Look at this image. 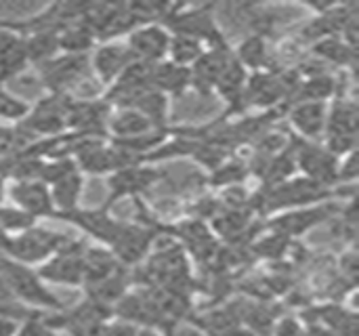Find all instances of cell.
<instances>
[{
    "label": "cell",
    "mask_w": 359,
    "mask_h": 336,
    "mask_svg": "<svg viewBox=\"0 0 359 336\" xmlns=\"http://www.w3.org/2000/svg\"><path fill=\"white\" fill-rule=\"evenodd\" d=\"M0 278L4 280L15 301H25L27 305H34V307L63 311L61 301L42 284L38 274L32 271L27 265H21L8 257H0Z\"/></svg>",
    "instance_id": "6da1fadb"
},
{
    "label": "cell",
    "mask_w": 359,
    "mask_h": 336,
    "mask_svg": "<svg viewBox=\"0 0 359 336\" xmlns=\"http://www.w3.org/2000/svg\"><path fill=\"white\" fill-rule=\"evenodd\" d=\"M67 236L55 234L48 229L32 227L23 234L11 236V244L4 257L21 263V265H34L50 259L63 244H67Z\"/></svg>",
    "instance_id": "7a4b0ae2"
},
{
    "label": "cell",
    "mask_w": 359,
    "mask_h": 336,
    "mask_svg": "<svg viewBox=\"0 0 359 336\" xmlns=\"http://www.w3.org/2000/svg\"><path fill=\"white\" fill-rule=\"evenodd\" d=\"M84 250L86 244L82 240H67L46 263L36 271L42 282L65 284V286H82L84 284Z\"/></svg>",
    "instance_id": "3957f363"
},
{
    "label": "cell",
    "mask_w": 359,
    "mask_h": 336,
    "mask_svg": "<svg viewBox=\"0 0 359 336\" xmlns=\"http://www.w3.org/2000/svg\"><path fill=\"white\" fill-rule=\"evenodd\" d=\"M72 103L74 101L65 93H50V97L42 99L36 107H29L21 124L25 130L36 135L59 137L67 128V114Z\"/></svg>",
    "instance_id": "277c9868"
},
{
    "label": "cell",
    "mask_w": 359,
    "mask_h": 336,
    "mask_svg": "<svg viewBox=\"0 0 359 336\" xmlns=\"http://www.w3.org/2000/svg\"><path fill=\"white\" fill-rule=\"evenodd\" d=\"M170 44V32L160 23H143L137 25L126 42V48L135 61L143 63H160L168 55Z\"/></svg>",
    "instance_id": "5b68a950"
},
{
    "label": "cell",
    "mask_w": 359,
    "mask_h": 336,
    "mask_svg": "<svg viewBox=\"0 0 359 336\" xmlns=\"http://www.w3.org/2000/svg\"><path fill=\"white\" fill-rule=\"evenodd\" d=\"M86 55H61L42 65H38V74L42 82L50 88V93H65L69 86L78 84L88 72Z\"/></svg>",
    "instance_id": "8992f818"
},
{
    "label": "cell",
    "mask_w": 359,
    "mask_h": 336,
    "mask_svg": "<svg viewBox=\"0 0 359 336\" xmlns=\"http://www.w3.org/2000/svg\"><path fill=\"white\" fill-rule=\"evenodd\" d=\"M328 198V187L311 181V179H299L292 183H278L273 189L265 196V208L267 210H280L286 206H301L307 202H320Z\"/></svg>",
    "instance_id": "52a82bcc"
},
{
    "label": "cell",
    "mask_w": 359,
    "mask_h": 336,
    "mask_svg": "<svg viewBox=\"0 0 359 336\" xmlns=\"http://www.w3.org/2000/svg\"><path fill=\"white\" fill-rule=\"evenodd\" d=\"M158 173L151 170V168H141L139 164L137 166H126V168H120L116 173H111L109 177V183H107V200H105V210L116 204L120 198H128V196H137L145 189H149L156 181H158Z\"/></svg>",
    "instance_id": "ba28073f"
},
{
    "label": "cell",
    "mask_w": 359,
    "mask_h": 336,
    "mask_svg": "<svg viewBox=\"0 0 359 336\" xmlns=\"http://www.w3.org/2000/svg\"><path fill=\"white\" fill-rule=\"evenodd\" d=\"M8 196L17 204V208L25 210L34 219L42 217H57L50 189L46 183L34 179V181H15V185L8 189Z\"/></svg>",
    "instance_id": "9c48e42d"
},
{
    "label": "cell",
    "mask_w": 359,
    "mask_h": 336,
    "mask_svg": "<svg viewBox=\"0 0 359 336\" xmlns=\"http://www.w3.org/2000/svg\"><path fill=\"white\" fill-rule=\"evenodd\" d=\"M294 162L303 168L307 179H311L324 187L339 181V164H341L339 158L320 145H303L297 152Z\"/></svg>",
    "instance_id": "30bf717a"
},
{
    "label": "cell",
    "mask_w": 359,
    "mask_h": 336,
    "mask_svg": "<svg viewBox=\"0 0 359 336\" xmlns=\"http://www.w3.org/2000/svg\"><path fill=\"white\" fill-rule=\"evenodd\" d=\"M231 59H233V53L227 48V42L219 46H210V51H204L202 57L189 67L191 84L200 88L202 93H208L210 88L217 86L221 74L225 72Z\"/></svg>",
    "instance_id": "8fae6325"
},
{
    "label": "cell",
    "mask_w": 359,
    "mask_h": 336,
    "mask_svg": "<svg viewBox=\"0 0 359 336\" xmlns=\"http://www.w3.org/2000/svg\"><path fill=\"white\" fill-rule=\"evenodd\" d=\"M107 101H74L67 114V128L76 135L101 137L107 128Z\"/></svg>",
    "instance_id": "7c38bea8"
},
{
    "label": "cell",
    "mask_w": 359,
    "mask_h": 336,
    "mask_svg": "<svg viewBox=\"0 0 359 336\" xmlns=\"http://www.w3.org/2000/svg\"><path fill=\"white\" fill-rule=\"evenodd\" d=\"M154 244V231L141 227V225H122L118 238L109 246L114 257L122 265H135L139 263L151 248Z\"/></svg>",
    "instance_id": "4fadbf2b"
},
{
    "label": "cell",
    "mask_w": 359,
    "mask_h": 336,
    "mask_svg": "<svg viewBox=\"0 0 359 336\" xmlns=\"http://www.w3.org/2000/svg\"><path fill=\"white\" fill-rule=\"evenodd\" d=\"M25 65L27 53L23 34L0 21V84L21 74Z\"/></svg>",
    "instance_id": "5bb4252c"
},
{
    "label": "cell",
    "mask_w": 359,
    "mask_h": 336,
    "mask_svg": "<svg viewBox=\"0 0 359 336\" xmlns=\"http://www.w3.org/2000/svg\"><path fill=\"white\" fill-rule=\"evenodd\" d=\"M59 219L72 221V223L78 225L84 234L93 236L95 240H99V242H103V244H107V246L114 244V240L118 238V234H120V229H122V225H124V223L111 219V217L107 215L105 208H99V210H93V213H90V210H74V213L63 215V217H59Z\"/></svg>",
    "instance_id": "9a60e30c"
},
{
    "label": "cell",
    "mask_w": 359,
    "mask_h": 336,
    "mask_svg": "<svg viewBox=\"0 0 359 336\" xmlns=\"http://www.w3.org/2000/svg\"><path fill=\"white\" fill-rule=\"evenodd\" d=\"M326 122H328V107L326 103L318 101H299L290 109V124L303 133L307 139H318L326 135Z\"/></svg>",
    "instance_id": "2e32d148"
},
{
    "label": "cell",
    "mask_w": 359,
    "mask_h": 336,
    "mask_svg": "<svg viewBox=\"0 0 359 336\" xmlns=\"http://www.w3.org/2000/svg\"><path fill=\"white\" fill-rule=\"evenodd\" d=\"M135 61L126 48V44H118V42H107L101 48H97V53L93 55V69L97 72V76L103 82H116L118 76L128 67V63Z\"/></svg>",
    "instance_id": "e0dca14e"
},
{
    "label": "cell",
    "mask_w": 359,
    "mask_h": 336,
    "mask_svg": "<svg viewBox=\"0 0 359 336\" xmlns=\"http://www.w3.org/2000/svg\"><path fill=\"white\" fill-rule=\"evenodd\" d=\"M334 208L332 206H318V208H309V210H294L290 215H282L276 221H271V229L280 236L292 238L299 236L311 227H316L318 223H322Z\"/></svg>",
    "instance_id": "ac0fdd59"
},
{
    "label": "cell",
    "mask_w": 359,
    "mask_h": 336,
    "mask_svg": "<svg viewBox=\"0 0 359 336\" xmlns=\"http://www.w3.org/2000/svg\"><path fill=\"white\" fill-rule=\"evenodd\" d=\"M107 128L114 133L116 141H128V139H137V137H143V135L158 130L141 112H137L133 107H122L107 122Z\"/></svg>",
    "instance_id": "d6986e66"
},
{
    "label": "cell",
    "mask_w": 359,
    "mask_h": 336,
    "mask_svg": "<svg viewBox=\"0 0 359 336\" xmlns=\"http://www.w3.org/2000/svg\"><path fill=\"white\" fill-rule=\"evenodd\" d=\"M82 263H84V284L82 286L97 284V282L124 269V265L114 257V253L105 250V248H86Z\"/></svg>",
    "instance_id": "ffe728a7"
},
{
    "label": "cell",
    "mask_w": 359,
    "mask_h": 336,
    "mask_svg": "<svg viewBox=\"0 0 359 336\" xmlns=\"http://www.w3.org/2000/svg\"><path fill=\"white\" fill-rule=\"evenodd\" d=\"M151 86H154L156 90H160L162 95H166V93L181 95L187 86H191L189 67L175 65V63H170V61H160V63L154 65Z\"/></svg>",
    "instance_id": "44dd1931"
},
{
    "label": "cell",
    "mask_w": 359,
    "mask_h": 336,
    "mask_svg": "<svg viewBox=\"0 0 359 336\" xmlns=\"http://www.w3.org/2000/svg\"><path fill=\"white\" fill-rule=\"evenodd\" d=\"M50 189V198L57 210V217L69 215L74 210H78V200L82 194V175L80 170L55 181L53 185H48Z\"/></svg>",
    "instance_id": "7402d4cb"
},
{
    "label": "cell",
    "mask_w": 359,
    "mask_h": 336,
    "mask_svg": "<svg viewBox=\"0 0 359 336\" xmlns=\"http://www.w3.org/2000/svg\"><path fill=\"white\" fill-rule=\"evenodd\" d=\"M359 109L355 101L343 99L337 101L334 107L328 112L326 135H343V137H358Z\"/></svg>",
    "instance_id": "603a6c76"
},
{
    "label": "cell",
    "mask_w": 359,
    "mask_h": 336,
    "mask_svg": "<svg viewBox=\"0 0 359 336\" xmlns=\"http://www.w3.org/2000/svg\"><path fill=\"white\" fill-rule=\"evenodd\" d=\"M23 40H25L27 63L42 65L55 59L59 53L57 32H29V34H23Z\"/></svg>",
    "instance_id": "cb8c5ba5"
},
{
    "label": "cell",
    "mask_w": 359,
    "mask_h": 336,
    "mask_svg": "<svg viewBox=\"0 0 359 336\" xmlns=\"http://www.w3.org/2000/svg\"><path fill=\"white\" fill-rule=\"evenodd\" d=\"M246 82H248V76H246V67L233 57L229 61V65L225 67V72L221 74L219 82H217V90L229 101V103H238L242 101L244 93H246Z\"/></svg>",
    "instance_id": "d4e9b609"
},
{
    "label": "cell",
    "mask_w": 359,
    "mask_h": 336,
    "mask_svg": "<svg viewBox=\"0 0 359 336\" xmlns=\"http://www.w3.org/2000/svg\"><path fill=\"white\" fill-rule=\"evenodd\" d=\"M284 95V84L269 74H257L246 82V93L244 97H248L252 103L257 105H269V103H278V99Z\"/></svg>",
    "instance_id": "484cf974"
},
{
    "label": "cell",
    "mask_w": 359,
    "mask_h": 336,
    "mask_svg": "<svg viewBox=\"0 0 359 336\" xmlns=\"http://www.w3.org/2000/svg\"><path fill=\"white\" fill-rule=\"evenodd\" d=\"M57 38H59V51H63L65 55H86V51L95 42L93 32L80 19L57 32Z\"/></svg>",
    "instance_id": "4316f807"
},
{
    "label": "cell",
    "mask_w": 359,
    "mask_h": 336,
    "mask_svg": "<svg viewBox=\"0 0 359 336\" xmlns=\"http://www.w3.org/2000/svg\"><path fill=\"white\" fill-rule=\"evenodd\" d=\"M126 284H128V280H126V274L122 269V271H118V274H114V276H109L97 284H88L86 295L93 301L111 307L114 303H118L126 295Z\"/></svg>",
    "instance_id": "83f0119b"
},
{
    "label": "cell",
    "mask_w": 359,
    "mask_h": 336,
    "mask_svg": "<svg viewBox=\"0 0 359 336\" xmlns=\"http://www.w3.org/2000/svg\"><path fill=\"white\" fill-rule=\"evenodd\" d=\"M202 53H204V48H202L200 40H196L191 36H185V34L170 36V44H168L170 63L183 65V67H191L202 57Z\"/></svg>",
    "instance_id": "f1b7e54d"
},
{
    "label": "cell",
    "mask_w": 359,
    "mask_h": 336,
    "mask_svg": "<svg viewBox=\"0 0 359 336\" xmlns=\"http://www.w3.org/2000/svg\"><path fill=\"white\" fill-rule=\"evenodd\" d=\"M244 67H263L267 61V46L265 40L261 36H250L248 40H244L238 48V53L233 55Z\"/></svg>",
    "instance_id": "f546056e"
},
{
    "label": "cell",
    "mask_w": 359,
    "mask_h": 336,
    "mask_svg": "<svg viewBox=\"0 0 359 336\" xmlns=\"http://www.w3.org/2000/svg\"><path fill=\"white\" fill-rule=\"evenodd\" d=\"M0 227L8 236L11 234L17 236V234H23V231L36 227V219L17 206H0Z\"/></svg>",
    "instance_id": "4dcf8cb0"
},
{
    "label": "cell",
    "mask_w": 359,
    "mask_h": 336,
    "mask_svg": "<svg viewBox=\"0 0 359 336\" xmlns=\"http://www.w3.org/2000/svg\"><path fill=\"white\" fill-rule=\"evenodd\" d=\"M316 53L322 57H328L337 63H349L355 55V48L349 46L345 40H337V38H322L316 46Z\"/></svg>",
    "instance_id": "1f68e13d"
},
{
    "label": "cell",
    "mask_w": 359,
    "mask_h": 336,
    "mask_svg": "<svg viewBox=\"0 0 359 336\" xmlns=\"http://www.w3.org/2000/svg\"><path fill=\"white\" fill-rule=\"evenodd\" d=\"M334 93V80L328 76H318L311 78L309 82L303 84L301 88V101H318L324 103L326 97H330Z\"/></svg>",
    "instance_id": "d6a6232c"
},
{
    "label": "cell",
    "mask_w": 359,
    "mask_h": 336,
    "mask_svg": "<svg viewBox=\"0 0 359 336\" xmlns=\"http://www.w3.org/2000/svg\"><path fill=\"white\" fill-rule=\"evenodd\" d=\"M246 225H248V221H246V217L242 215V210H229L227 215H223V217H219L217 221H215V227H217V231L225 238H233V236H240L244 229H246Z\"/></svg>",
    "instance_id": "836d02e7"
},
{
    "label": "cell",
    "mask_w": 359,
    "mask_h": 336,
    "mask_svg": "<svg viewBox=\"0 0 359 336\" xmlns=\"http://www.w3.org/2000/svg\"><path fill=\"white\" fill-rule=\"evenodd\" d=\"M29 112V105L17 97H13L11 93H6L0 86V118L4 120H23Z\"/></svg>",
    "instance_id": "e575fe53"
},
{
    "label": "cell",
    "mask_w": 359,
    "mask_h": 336,
    "mask_svg": "<svg viewBox=\"0 0 359 336\" xmlns=\"http://www.w3.org/2000/svg\"><path fill=\"white\" fill-rule=\"evenodd\" d=\"M15 336H57L50 326H46V322L42 320V316H29L27 320H23V324H19Z\"/></svg>",
    "instance_id": "d590c367"
},
{
    "label": "cell",
    "mask_w": 359,
    "mask_h": 336,
    "mask_svg": "<svg viewBox=\"0 0 359 336\" xmlns=\"http://www.w3.org/2000/svg\"><path fill=\"white\" fill-rule=\"evenodd\" d=\"M288 246V238L286 236H280V234H273L271 238L263 240L259 246H257V253H261L263 257H269V259H276L280 257Z\"/></svg>",
    "instance_id": "8d00e7d4"
},
{
    "label": "cell",
    "mask_w": 359,
    "mask_h": 336,
    "mask_svg": "<svg viewBox=\"0 0 359 336\" xmlns=\"http://www.w3.org/2000/svg\"><path fill=\"white\" fill-rule=\"evenodd\" d=\"M0 314L2 316H8V318H19V316H25V311L19 307V303L15 301V297L11 295V290L6 288L4 280L0 278Z\"/></svg>",
    "instance_id": "74e56055"
},
{
    "label": "cell",
    "mask_w": 359,
    "mask_h": 336,
    "mask_svg": "<svg viewBox=\"0 0 359 336\" xmlns=\"http://www.w3.org/2000/svg\"><path fill=\"white\" fill-rule=\"evenodd\" d=\"M137 332H139V326L120 320V322H107L101 336H137Z\"/></svg>",
    "instance_id": "f35d334b"
},
{
    "label": "cell",
    "mask_w": 359,
    "mask_h": 336,
    "mask_svg": "<svg viewBox=\"0 0 359 336\" xmlns=\"http://www.w3.org/2000/svg\"><path fill=\"white\" fill-rule=\"evenodd\" d=\"M276 336H305V330L299 326L297 320H290V318H288V320H284V322L278 324Z\"/></svg>",
    "instance_id": "ab89813d"
},
{
    "label": "cell",
    "mask_w": 359,
    "mask_h": 336,
    "mask_svg": "<svg viewBox=\"0 0 359 336\" xmlns=\"http://www.w3.org/2000/svg\"><path fill=\"white\" fill-rule=\"evenodd\" d=\"M17 328H19V322L15 318L0 314V336H15Z\"/></svg>",
    "instance_id": "60d3db41"
},
{
    "label": "cell",
    "mask_w": 359,
    "mask_h": 336,
    "mask_svg": "<svg viewBox=\"0 0 359 336\" xmlns=\"http://www.w3.org/2000/svg\"><path fill=\"white\" fill-rule=\"evenodd\" d=\"M170 332H172V336H206L198 328H177V330H170Z\"/></svg>",
    "instance_id": "b9f144b4"
},
{
    "label": "cell",
    "mask_w": 359,
    "mask_h": 336,
    "mask_svg": "<svg viewBox=\"0 0 359 336\" xmlns=\"http://www.w3.org/2000/svg\"><path fill=\"white\" fill-rule=\"evenodd\" d=\"M8 244H11V236L0 227V253L2 255H6V250H8Z\"/></svg>",
    "instance_id": "7bdbcfd3"
},
{
    "label": "cell",
    "mask_w": 359,
    "mask_h": 336,
    "mask_svg": "<svg viewBox=\"0 0 359 336\" xmlns=\"http://www.w3.org/2000/svg\"><path fill=\"white\" fill-rule=\"evenodd\" d=\"M137 336H158L151 328H139V332H137Z\"/></svg>",
    "instance_id": "ee69618b"
},
{
    "label": "cell",
    "mask_w": 359,
    "mask_h": 336,
    "mask_svg": "<svg viewBox=\"0 0 359 336\" xmlns=\"http://www.w3.org/2000/svg\"><path fill=\"white\" fill-rule=\"evenodd\" d=\"M4 196H6V185H4V179L0 177V202H4Z\"/></svg>",
    "instance_id": "f6af8a7d"
}]
</instances>
